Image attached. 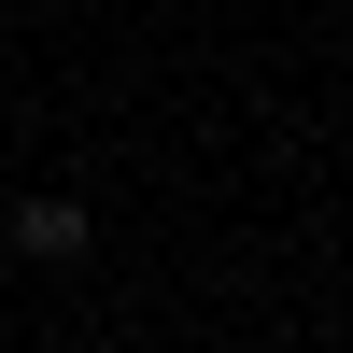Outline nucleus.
<instances>
[{"label":"nucleus","instance_id":"1","mask_svg":"<svg viewBox=\"0 0 353 353\" xmlns=\"http://www.w3.org/2000/svg\"><path fill=\"white\" fill-rule=\"evenodd\" d=\"M14 241L43 254V269H57V254H85V198H14Z\"/></svg>","mask_w":353,"mask_h":353}]
</instances>
